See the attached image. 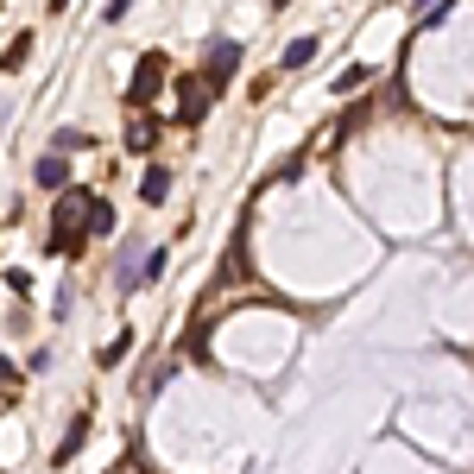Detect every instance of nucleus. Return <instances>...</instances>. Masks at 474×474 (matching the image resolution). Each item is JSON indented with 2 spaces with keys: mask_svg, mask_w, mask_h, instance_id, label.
Here are the masks:
<instances>
[{
  "mask_svg": "<svg viewBox=\"0 0 474 474\" xmlns=\"http://www.w3.org/2000/svg\"><path fill=\"white\" fill-rule=\"evenodd\" d=\"M316 51H323V45H316L310 32H304V38H291V45H285V70H304V63H310Z\"/></svg>",
  "mask_w": 474,
  "mask_h": 474,
  "instance_id": "obj_9",
  "label": "nucleus"
},
{
  "mask_svg": "<svg viewBox=\"0 0 474 474\" xmlns=\"http://www.w3.org/2000/svg\"><path fill=\"white\" fill-rule=\"evenodd\" d=\"M127 7H133V0H108V13H102V20H108V26H120V20H127Z\"/></svg>",
  "mask_w": 474,
  "mask_h": 474,
  "instance_id": "obj_16",
  "label": "nucleus"
},
{
  "mask_svg": "<svg viewBox=\"0 0 474 474\" xmlns=\"http://www.w3.org/2000/svg\"><path fill=\"white\" fill-rule=\"evenodd\" d=\"M63 177H70V165H63L57 152H45V159L32 165V184H38V190H63Z\"/></svg>",
  "mask_w": 474,
  "mask_h": 474,
  "instance_id": "obj_6",
  "label": "nucleus"
},
{
  "mask_svg": "<svg viewBox=\"0 0 474 474\" xmlns=\"http://www.w3.org/2000/svg\"><path fill=\"white\" fill-rule=\"evenodd\" d=\"M127 146H133V152H152V127L133 120V127H127Z\"/></svg>",
  "mask_w": 474,
  "mask_h": 474,
  "instance_id": "obj_13",
  "label": "nucleus"
},
{
  "mask_svg": "<svg viewBox=\"0 0 474 474\" xmlns=\"http://www.w3.org/2000/svg\"><path fill=\"white\" fill-rule=\"evenodd\" d=\"M83 443H89V412H77V424H70V437H63V443H57V468H63V462H77V449H83Z\"/></svg>",
  "mask_w": 474,
  "mask_h": 474,
  "instance_id": "obj_7",
  "label": "nucleus"
},
{
  "mask_svg": "<svg viewBox=\"0 0 474 474\" xmlns=\"http://www.w3.org/2000/svg\"><path fill=\"white\" fill-rule=\"evenodd\" d=\"M51 146H57V152H83V146H89V133H77V127H70V133H57Z\"/></svg>",
  "mask_w": 474,
  "mask_h": 474,
  "instance_id": "obj_15",
  "label": "nucleus"
},
{
  "mask_svg": "<svg viewBox=\"0 0 474 474\" xmlns=\"http://www.w3.org/2000/svg\"><path fill=\"white\" fill-rule=\"evenodd\" d=\"M234 70H241V45L234 38H216L209 57H202V83H209V95H222L234 83Z\"/></svg>",
  "mask_w": 474,
  "mask_h": 474,
  "instance_id": "obj_2",
  "label": "nucleus"
},
{
  "mask_svg": "<svg viewBox=\"0 0 474 474\" xmlns=\"http://www.w3.org/2000/svg\"><path fill=\"white\" fill-rule=\"evenodd\" d=\"M202 114H209V83H202V77H184V108H177V120L196 127Z\"/></svg>",
  "mask_w": 474,
  "mask_h": 474,
  "instance_id": "obj_4",
  "label": "nucleus"
},
{
  "mask_svg": "<svg viewBox=\"0 0 474 474\" xmlns=\"http://www.w3.org/2000/svg\"><path fill=\"white\" fill-rule=\"evenodd\" d=\"M140 259H146L140 241H127V247L114 253V291H140Z\"/></svg>",
  "mask_w": 474,
  "mask_h": 474,
  "instance_id": "obj_3",
  "label": "nucleus"
},
{
  "mask_svg": "<svg viewBox=\"0 0 474 474\" xmlns=\"http://www.w3.org/2000/svg\"><path fill=\"white\" fill-rule=\"evenodd\" d=\"M89 234H114V202L89 196Z\"/></svg>",
  "mask_w": 474,
  "mask_h": 474,
  "instance_id": "obj_10",
  "label": "nucleus"
},
{
  "mask_svg": "<svg viewBox=\"0 0 474 474\" xmlns=\"http://www.w3.org/2000/svg\"><path fill=\"white\" fill-rule=\"evenodd\" d=\"M26 57H32V32H20V38H13V51H7V57H0V70H20V63H26Z\"/></svg>",
  "mask_w": 474,
  "mask_h": 474,
  "instance_id": "obj_12",
  "label": "nucleus"
},
{
  "mask_svg": "<svg viewBox=\"0 0 474 474\" xmlns=\"http://www.w3.org/2000/svg\"><path fill=\"white\" fill-rule=\"evenodd\" d=\"M361 83H367V63H348V70L335 77V89H342V95H348V89H361Z\"/></svg>",
  "mask_w": 474,
  "mask_h": 474,
  "instance_id": "obj_14",
  "label": "nucleus"
},
{
  "mask_svg": "<svg viewBox=\"0 0 474 474\" xmlns=\"http://www.w3.org/2000/svg\"><path fill=\"white\" fill-rule=\"evenodd\" d=\"M140 196H146V202H165V196H171V171H165V165H146V177H140Z\"/></svg>",
  "mask_w": 474,
  "mask_h": 474,
  "instance_id": "obj_8",
  "label": "nucleus"
},
{
  "mask_svg": "<svg viewBox=\"0 0 474 474\" xmlns=\"http://www.w3.org/2000/svg\"><path fill=\"white\" fill-rule=\"evenodd\" d=\"M127 348H133V329H120V335H114V342H108L95 361H102V367H114V361H127Z\"/></svg>",
  "mask_w": 474,
  "mask_h": 474,
  "instance_id": "obj_11",
  "label": "nucleus"
},
{
  "mask_svg": "<svg viewBox=\"0 0 474 474\" xmlns=\"http://www.w3.org/2000/svg\"><path fill=\"white\" fill-rule=\"evenodd\" d=\"M63 7H70V0H51V13H63Z\"/></svg>",
  "mask_w": 474,
  "mask_h": 474,
  "instance_id": "obj_17",
  "label": "nucleus"
},
{
  "mask_svg": "<svg viewBox=\"0 0 474 474\" xmlns=\"http://www.w3.org/2000/svg\"><path fill=\"white\" fill-rule=\"evenodd\" d=\"M273 7H291V0H273Z\"/></svg>",
  "mask_w": 474,
  "mask_h": 474,
  "instance_id": "obj_18",
  "label": "nucleus"
},
{
  "mask_svg": "<svg viewBox=\"0 0 474 474\" xmlns=\"http://www.w3.org/2000/svg\"><path fill=\"white\" fill-rule=\"evenodd\" d=\"M159 70H165L159 57H140V70H133V83H127V102H146L159 89Z\"/></svg>",
  "mask_w": 474,
  "mask_h": 474,
  "instance_id": "obj_5",
  "label": "nucleus"
},
{
  "mask_svg": "<svg viewBox=\"0 0 474 474\" xmlns=\"http://www.w3.org/2000/svg\"><path fill=\"white\" fill-rule=\"evenodd\" d=\"M89 241V190H70L57 202V228H51V253H77Z\"/></svg>",
  "mask_w": 474,
  "mask_h": 474,
  "instance_id": "obj_1",
  "label": "nucleus"
}]
</instances>
